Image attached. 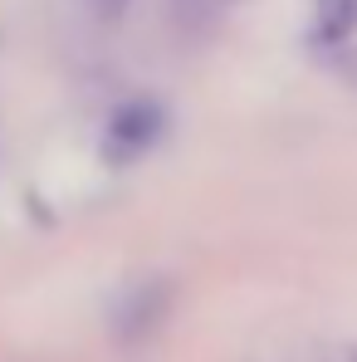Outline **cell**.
I'll list each match as a JSON object with an SVG mask.
<instances>
[{
  "mask_svg": "<svg viewBox=\"0 0 357 362\" xmlns=\"http://www.w3.org/2000/svg\"><path fill=\"white\" fill-rule=\"evenodd\" d=\"M157 132H162V113L152 103H122L108 122V147L113 157H137L157 142Z\"/></svg>",
  "mask_w": 357,
  "mask_h": 362,
  "instance_id": "cell-1",
  "label": "cell"
},
{
  "mask_svg": "<svg viewBox=\"0 0 357 362\" xmlns=\"http://www.w3.org/2000/svg\"><path fill=\"white\" fill-rule=\"evenodd\" d=\"M313 30L323 45H343L357 30V0H313Z\"/></svg>",
  "mask_w": 357,
  "mask_h": 362,
  "instance_id": "cell-2",
  "label": "cell"
},
{
  "mask_svg": "<svg viewBox=\"0 0 357 362\" xmlns=\"http://www.w3.org/2000/svg\"><path fill=\"white\" fill-rule=\"evenodd\" d=\"M98 5H103L108 15H122V10H127V0H98Z\"/></svg>",
  "mask_w": 357,
  "mask_h": 362,
  "instance_id": "cell-3",
  "label": "cell"
}]
</instances>
